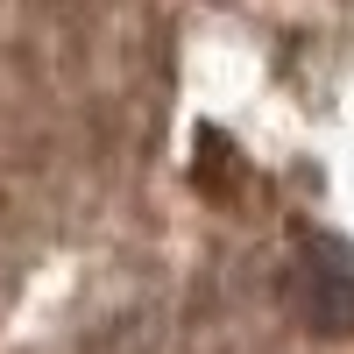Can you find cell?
Returning <instances> with one entry per match:
<instances>
[{
    "label": "cell",
    "instance_id": "cell-1",
    "mask_svg": "<svg viewBox=\"0 0 354 354\" xmlns=\"http://www.w3.org/2000/svg\"><path fill=\"white\" fill-rule=\"evenodd\" d=\"M298 305H305L312 326L354 333V248H340V241L298 248Z\"/></svg>",
    "mask_w": 354,
    "mask_h": 354
}]
</instances>
